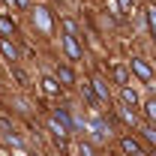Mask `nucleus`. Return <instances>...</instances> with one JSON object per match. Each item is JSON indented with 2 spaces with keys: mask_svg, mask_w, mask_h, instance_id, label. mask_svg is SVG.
<instances>
[{
  "mask_svg": "<svg viewBox=\"0 0 156 156\" xmlns=\"http://www.w3.org/2000/svg\"><path fill=\"white\" fill-rule=\"evenodd\" d=\"M12 30H15V24H12V21H9V18H0V36H9Z\"/></svg>",
  "mask_w": 156,
  "mask_h": 156,
  "instance_id": "6e6552de",
  "label": "nucleus"
},
{
  "mask_svg": "<svg viewBox=\"0 0 156 156\" xmlns=\"http://www.w3.org/2000/svg\"><path fill=\"white\" fill-rule=\"evenodd\" d=\"M57 78L63 81V84H72V81H75V75H72L69 66H60V69H57Z\"/></svg>",
  "mask_w": 156,
  "mask_h": 156,
  "instance_id": "39448f33",
  "label": "nucleus"
},
{
  "mask_svg": "<svg viewBox=\"0 0 156 156\" xmlns=\"http://www.w3.org/2000/svg\"><path fill=\"white\" fill-rule=\"evenodd\" d=\"M120 147H123L126 153H144V147L138 144L135 138H120Z\"/></svg>",
  "mask_w": 156,
  "mask_h": 156,
  "instance_id": "f03ea898",
  "label": "nucleus"
},
{
  "mask_svg": "<svg viewBox=\"0 0 156 156\" xmlns=\"http://www.w3.org/2000/svg\"><path fill=\"white\" fill-rule=\"evenodd\" d=\"M144 135H147V138L156 144V129H153V126H144Z\"/></svg>",
  "mask_w": 156,
  "mask_h": 156,
  "instance_id": "2eb2a0df",
  "label": "nucleus"
},
{
  "mask_svg": "<svg viewBox=\"0 0 156 156\" xmlns=\"http://www.w3.org/2000/svg\"><path fill=\"white\" fill-rule=\"evenodd\" d=\"M0 51H3V54H6L9 60H18V51H15V45H12V42H9L6 36H0Z\"/></svg>",
  "mask_w": 156,
  "mask_h": 156,
  "instance_id": "7ed1b4c3",
  "label": "nucleus"
},
{
  "mask_svg": "<svg viewBox=\"0 0 156 156\" xmlns=\"http://www.w3.org/2000/svg\"><path fill=\"white\" fill-rule=\"evenodd\" d=\"M120 96H123V102H126V105H135V102H138V96H135V90H129V87H126V84H123V90H120Z\"/></svg>",
  "mask_w": 156,
  "mask_h": 156,
  "instance_id": "423d86ee",
  "label": "nucleus"
},
{
  "mask_svg": "<svg viewBox=\"0 0 156 156\" xmlns=\"http://www.w3.org/2000/svg\"><path fill=\"white\" fill-rule=\"evenodd\" d=\"M0 129H3V132H6V135H12V123H9V120H6V117H0Z\"/></svg>",
  "mask_w": 156,
  "mask_h": 156,
  "instance_id": "ddd939ff",
  "label": "nucleus"
},
{
  "mask_svg": "<svg viewBox=\"0 0 156 156\" xmlns=\"http://www.w3.org/2000/svg\"><path fill=\"white\" fill-rule=\"evenodd\" d=\"M114 78H117V81H120V84H126V72H123L120 66H117V69H114Z\"/></svg>",
  "mask_w": 156,
  "mask_h": 156,
  "instance_id": "4468645a",
  "label": "nucleus"
},
{
  "mask_svg": "<svg viewBox=\"0 0 156 156\" xmlns=\"http://www.w3.org/2000/svg\"><path fill=\"white\" fill-rule=\"evenodd\" d=\"M147 24H150V33L156 36V6H147Z\"/></svg>",
  "mask_w": 156,
  "mask_h": 156,
  "instance_id": "0eeeda50",
  "label": "nucleus"
},
{
  "mask_svg": "<svg viewBox=\"0 0 156 156\" xmlns=\"http://www.w3.org/2000/svg\"><path fill=\"white\" fill-rule=\"evenodd\" d=\"M93 87H96V93H99V96H102V99H108V90H105V84H102L99 78H96V81H93Z\"/></svg>",
  "mask_w": 156,
  "mask_h": 156,
  "instance_id": "9b49d317",
  "label": "nucleus"
},
{
  "mask_svg": "<svg viewBox=\"0 0 156 156\" xmlns=\"http://www.w3.org/2000/svg\"><path fill=\"white\" fill-rule=\"evenodd\" d=\"M45 90H48V93H60V84L54 78H45Z\"/></svg>",
  "mask_w": 156,
  "mask_h": 156,
  "instance_id": "9d476101",
  "label": "nucleus"
},
{
  "mask_svg": "<svg viewBox=\"0 0 156 156\" xmlns=\"http://www.w3.org/2000/svg\"><path fill=\"white\" fill-rule=\"evenodd\" d=\"M63 42H66V51H69V57H72V60L81 57V51H78V42H75V33H72V36H63Z\"/></svg>",
  "mask_w": 156,
  "mask_h": 156,
  "instance_id": "20e7f679",
  "label": "nucleus"
},
{
  "mask_svg": "<svg viewBox=\"0 0 156 156\" xmlns=\"http://www.w3.org/2000/svg\"><path fill=\"white\" fill-rule=\"evenodd\" d=\"M147 117H150V120H156V99H150V102H147Z\"/></svg>",
  "mask_w": 156,
  "mask_h": 156,
  "instance_id": "f8f14e48",
  "label": "nucleus"
},
{
  "mask_svg": "<svg viewBox=\"0 0 156 156\" xmlns=\"http://www.w3.org/2000/svg\"><path fill=\"white\" fill-rule=\"evenodd\" d=\"M6 3H12V0H6Z\"/></svg>",
  "mask_w": 156,
  "mask_h": 156,
  "instance_id": "f3484780",
  "label": "nucleus"
},
{
  "mask_svg": "<svg viewBox=\"0 0 156 156\" xmlns=\"http://www.w3.org/2000/svg\"><path fill=\"white\" fill-rule=\"evenodd\" d=\"M132 69H135V72H138L141 78H144V81H150V78H153V72H150V66H147L144 60H138V57H132Z\"/></svg>",
  "mask_w": 156,
  "mask_h": 156,
  "instance_id": "f257e3e1",
  "label": "nucleus"
},
{
  "mask_svg": "<svg viewBox=\"0 0 156 156\" xmlns=\"http://www.w3.org/2000/svg\"><path fill=\"white\" fill-rule=\"evenodd\" d=\"M120 3H123V6H129V3H132V0H120Z\"/></svg>",
  "mask_w": 156,
  "mask_h": 156,
  "instance_id": "dca6fc26",
  "label": "nucleus"
},
{
  "mask_svg": "<svg viewBox=\"0 0 156 156\" xmlns=\"http://www.w3.org/2000/svg\"><path fill=\"white\" fill-rule=\"evenodd\" d=\"M93 132H96V135H105V132H108V126H105V120H102V117L93 120Z\"/></svg>",
  "mask_w": 156,
  "mask_h": 156,
  "instance_id": "1a4fd4ad",
  "label": "nucleus"
}]
</instances>
